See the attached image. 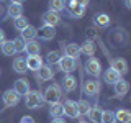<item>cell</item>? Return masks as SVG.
Instances as JSON below:
<instances>
[{
    "label": "cell",
    "instance_id": "obj_6",
    "mask_svg": "<svg viewBox=\"0 0 131 123\" xmlns=\"http://www.w3.org/2000/svg\"><path fill=\"white\" fill-rule=\"evenodd\" d=\"M110 69H113L115 72H118L120 76H125L128 72V63L123 57H115L110 61Z\"/></svg>",
    "mask_w": 131,
    "mask_h": 123
},
{
    "label": "cell",
    "instance_id": "obj_24",
    "mask_svg": "<svg viewBox=\"0 0 131 123\" xmlns=\"http://www.w3.org/2000/svg\"><path fill=\"white\" fill-rule=\"evenodd\" d=\"M0 51H2L3 56H13L15 54V48H13V41H3L0 44Z\"/></svg>",
    "mask_w": 131,
    "mask_h": 123
},
{
    "label": "cell",
    "instance_id": "obj_39",
    "mask_svg": "<svg viewBox=\"0 0 131 123\" xmlns=\"http://www.w3.org/2000/svg\"><path fill=\"white\" fill-rule=\"evenodd\" d=\"M125 7L126 8H131V0H125Z\"/></svg>",
    "mask_w": 131,
    "mask_h": 123
},
{
    "label": "cell",
    "instance_id": "obj_17",
    "mask_svg": "<svg viewBox=\"0 0 131 123\" xmlns=\"http://www.w3.org/2000/svg\"><path fill=\"white\" fill-rule=\"evenodd\" d=\"M25 61H26V67L30 69V71H38L41 66H43V61H41L39 54H36V56H28Z\"/></svg>",
    "mask_w": 131,
    "mask_h": 123
},
{
    "label": "cell",
    "instance_id": "obj_4",
    "mask_svg": "<svg viewBox=\"0 0 131 123\" xmlns=\"http://www.w3.org/2000/svg\"><path fill=\"white\" fill-rule=\"evenodd\" d=\"M100 89H102V84L98 79H89L84 82V94L89 97H93V95H98L100 94Z\"/></svg>",
    "mask_w": 131,
    "mask_h": 123
},
{
    "label": "cell",
    "instance_id": "obj_2",
    "mask_svg": "<svg viewBox=\"0 0 131 123\" xmlns=\"http://www.w3.org/2000/svg\"><path fill=\"white\" fill-rule=\"evenodd\" d=\"M43 104H44V98H43V94L39 90H30L25 95V105H26V108H39Z\"/></svg>",
    "mask_w": 131,
    "mask_h": 123
},
{
    "label": "cell",
    "instance_id": "obj_44",
    "mask_svg": "<svg viewBox=\"0 0 131 123\" xmlns=\"http://www.w3.org/2000/svg\"><path fill=\"white\" fill-rule=\"evenodd\" d=\"M0 72H2V71H0Z\"/></svg>",
    "mask_w": 131,
    "mask_h": 123
},
{
    "label": "cell",
    "instance_id": "obj_11",
    "mask_svg": "<svg viewBox=\"0 0 131 123\" xmlns=\"http://www.w3.org/2000/svg\"><path fill=\"white\" fill-rule=\"evenodd\" d=\"M66 7H67V12H69V15L74 16V18H80L82 15L85 13V7H82V5H77L74 0H69L67 3H66Z\"/></svg>",
    "mask_w": 131,
    "mask_h": 123
},
{
    "label": "cell",
    "instance_id": "obj_18",
    "mask_svg": "<svg viewBox=\"0 0 131 123\" xmlns=\"http://www.w3.org/2000/svg\"><path fill=\"white\" fill-rule=\"evenodd\" d=\"M80 54V48L79 44L75 43H69V44H64V56H69V57H79Z\"/></svg>",
    "mask_w": 131,
    "mask_h": 123
},
{
    "label": "cell",
    "instance_id": "obj_15",
    "mask_svg": "<svg viewBox=\"0 0 131 123\" xmlns=\"http://www.w3.org/2000/svg\"><path fill=\"white\" fill-rule=\"evenodd\" d=\"M20 33H21L20 38H21L23 41H26V43H28V41H31V39H35L36 36H38V30H36L33 25H28V26L25 28V30H21Z\"/></svg>",
    "mask_w": 131,
    "mask_h": 123
},
{
    "label": "cell",
    "instance_id": "obj_5",
    "mask_svg": "<svg viewBox=\"0 0 131 123\" xmlns=\"http://www.w3.org/2000/svg\"><path fill=\"white\" fill-rule=\"evenodd\" d=\"M57 66H59V69L66 74H71L74 69L77 67V59H74V57H69V56H61L59 63H57Z\"/></svg>",
    "mask_w": 131,
    "mask_h": 123
},
{
    "label": "cell",
    "instance_id": "obj_26",
    "mask_svg": "<svg viewBox=\"0 0 131 123\" xmlns=\"http://www.w3.org/2000/svg\"><path fill=\"white\" fill-rule=\"evenodd\" d=\"M95 43L93 41H90V39H87L84 44H82V48H80V53H84V54H87V56H93L95 54Z\"/></svg>",
    "mask_w": 131,
    "mask_h": 123
},
{
    "label": "cell",
    "instance_id": "obj_20",
    "mask_svg": "<svg viewBox=\"0 0 131 123\" xmlns=\"http://www.w3.org/2000/svg\"><path fill=\"white\" fill-rule=\"evenodd\" d=\"M121 79V76L118 72H115L113 69H106L105 74H103V80H105V84H110V85H113V84H116L118 80Z\"/></svg>",
    "mask_w": 131,
    "mask_h": 123
},
{
    "label": "cell",
    "instance_id": "obj_40",
    "mask_svg": "<svg viewBox=\"0 0 131 123\" xmlns=\"http://www.w3.org/2000/svg\"><path fill=\"white\" fill-rule=\"evenodd\" d=\"M12 3H20V5H21L23 0H12Z\"/></svg>",
    "mask_w": 131,
    "mask_h": 123
},
{
    "label": "cell",
    "instance_id": "obj_36",
    "mask_svg": "<svg viewBox=\"0 0 131 123\" xmlns=\"http://www.w3.org/2000/svg\"><path fill=\"white\" fill-rule=\"evenodd\" d=\"M74 2L77 3V5H82V7H87L89 5V2L90 0H74Z\"/></svg>",
    "mask_w": 131,
    "mask_h": 123
},
{
    "label": "cell",
    "instance_id": "obj_3",
    "mask_svg": "<svg viewBox=\"0 0 131 123\" xmlns=\"http://www.w3.org/2000/svg\"><path fill=\"white\" fill-rule=\"evenodd\" d=\"M85 72L90 74L93 79H97V77L102 74V64H100V61H98L97 57L90 56L89 59H87V63H85Z\"/></svg>",
    "mask_w": 131,
    "mask_h": 123
},
{
    "label": "cell",
    "instance_id": "obj_23",
    "mask_svg": "<svg viewBox=\"0 0 131 123\" xmlns=\"http://www.w3.org/2000/svg\"><path fill=\"white\" fill-rule=\"evenodd\" d=\"M26 61H25V57H16L13 61V71L18 72V74H26Z\"/></svg>",
    "mask_w": 131,
    "mask_h": 123
},
{
    "label": "cell",
    "instance_id": "obj_43",
    "mask_svg": "<svg viewBox=\"0 0 131 123\" xmlns=\"http://www.w3.org/2000/svg\"><path fill=\"white\" fill-rule=\"evenodd\" d=\"M66 2H69V0H66Z\"/></svg>",
    "mask_w": 131,
    "mask_h": 123
},
{
    "label": "cell",
    "instance_id": "obj_7",
    "mask_svg": "<svg viewBox=\"0 0 131 123\" xmlns=\"http://www.w3.org/2000/svg\"><path fill=\"white\" fill-rule=\"evenodd\" d=\"M43 23L44 26H57V25L61 23V15L57 13V12H52V10H48L46 13L43 15Z\"/></svg>",
    "mask_w": 131,
    "mask_h": 123
},
{
    "label": "cell",
    "instance_id": "obj_30",
    "mask_svg": "<svg viewBox=\"0 0 131 123\" xmlns=\"http://www.w3.org/2000/svg\"><path fill=\"white\" fill-rule=\"evenodd\" d=\"M75 107H77V113H79V115H87L89 110L92 108L87 100H79V102H75Z\"/></svg>",
    "mask_w": 131,
    "mask_h": 123
},
{
    "label": "cell",
    "instance_id": "obj_29",
    "mask_svg": "<svg viewBox=\"0 0 131 123\" xmlns=\"http://www.w3.org/2000/svg\"><path fill=\"white\" fill-rule=\"evenodd\" d=\"M66 0H49V10H52V12H57L59 13L61 10H64L66 8Z\"/></svg>",
    "mask_w": 131,
    "mask_h": 123
},
{
    "label": "cell",
    "instance_id": "obj_13",
    "mask_svg": "<svg viewBox=\"0 0 131 123\" xmlns=\"http://www.w3.org/2000/svg\"><path fill=\"white\" fill-rule=\"evenodd\" d=\"M36 72H38V74H36V77H38V80H41V82L51 80L52 77H54V71L51 69V66H44L43 64Z\"/></svg>",
    "mask_w": 131,
    "mask_h": 123
},
{
    "label": "cell",
    "instance_id": "obj_34",
    "mask_svg": "<svg viewBox=\"0 0 131 123\" xmlns=\"http://www.w3.org/2000/svg\"><path fill=\"white\" fill-rule=\"evenodd\" d=\"M13 41V48H15V53H23L25 51V46H26V41H23L21 38H15V39H12Z\"/></svg>",
    "mask_w": 131,
    "mask_h": 123
},
{
    "label": "cell",
    "instance_id": "obj_14",
    "mask_svg": "<svg viewBox=\"0 0 131 123\" xmlns=\"http://www.w3.org/2000/svg\"><path fill=\"white\" fill-rule=\"evenodd\" d=\"M115 123H131V112L126 108H120L115 112Z\"/></svg>",
    "mask_w": 131,
    "mask_h": 123
},
{
    "label": "cell",
    "instance_id": "obj_12",
    "mask_svg": "<svg viewBox=\"0 0 131 123\" xmlns=\"http://www.w3.org/2000/svg\"><path fill=\"white\" fill-rule=\"evenodd\" d=\"M62 115H66V117H69V118H77L79 117L75 102L74 100H66L62 104Z\"/></svg>",
    "mask_w": 131,
    "mask_h": 123
},
{
    "label": "cell",
    "instance_id": "obj_28",
    "mask_svg": "<svg viewBox=\"0 0 131 123\" xmlns=\"http://www.w3.org/2000/svg\"><path fill=\"white\" fill-rule=\"evenodd\" d=\"M93 22H95V25L97 26H108L110 25V22H112V20H110V16L106 15V13H98V15H95V18H93Z\"/></svg>",
    "mask_w": 131,
    "mask_h": 123
},
{
    "label": "cell",
    "instance_id": "obj_38",
    "mask_svg": "<svg viewBox=\"0 0 131 123\" xmlns=\"http://www.w3.org/2000/svg\"><path fill=\"white\" fill-rule=\"evenodd\" d=\"M51 123H66V120H62V118H52Z\"/></svg>",
    "mask_w": 131,
    "mask_h": 123
},
{
    "label": "cell",
    "instance_id": "obj_37",
    "mask_svg": "<svg viewBox=\"0 0 131 123\" xmlns=\"http://www.w3.org/2000/svg\"><path fill=\"white\" fill-rule=\"evenodd\" d=\"M5 39H7V38H5V31H3V30H0V44H2Z\"/></svg>",
    "mask_w": 131,
    "mask_h": 123
},
{
    "label": "cell",
    "instance_id": "obj_10",
    "mask_svg": "<svg viewBox=\"0 0 131 123\" xmlns=\"http://www.w3.org/2000/svg\"><path fill=\"white\" fill-rule=\"evenodd\" d=\"M13 90L18 94L20 97H25V95H26V94L31 90V89H30V82H28V79H23V77H21V79H16L15 84H13Z\"/></svg>",
    "mask_w": 131,
    "mask_h": 123
},
{
    "label": "cell",
    "instance_id": "obj_32",
    "mask_svg": "<svg viewBox=\"0 0 131 123\" xmlns=\"http://www.w3.org/2000/svg\"><path fill=\"white\" fill-rule=\"evenodd\" d=\"M59 59H61V53H59V51H49L48 56H46L48 64H52V66L59 63Z\"/></svg>",
    "mask_w": 131,
    "mask_h": 123
},
{
    "label": "cell",
    "instance_id": "obj_33",
    "mask_svg": "<svg viewBox=\"0 0 131 123\" xmlns=\"http://www.w3.org/2000/svg\"><path fill=\"white\" fill-rule=\"evenodd\" d=\"M100 123H115V112L103 110L102 112V121Z\"/></svg>",
    "mask_w": 131,
    "mask_h": 123
},
{
    "label": "cell",
    "instance_id": "obj_16",
    "mask_svg": "<svg viewBox=\"0 0 131 123\" xmlns=\"http://www.w3.org/2000/svg\"><path fill=\"white\" fill-rule=\"evenodd\" d=\"M113 87H115V94H116L118 97H123V95H126V94H128V90H129V84H128V80L120 79V80L116 82V84H113Z\"/></svg>",
    "mask_w": 131,
    "mask_h": 123
},
{
    "label": "cell",
    "instance_id": "obj_21",
    "mask_svg": "<svg viewBox=\"0 0 131 123\" xmlns=\"http://www.w3.org/2000/svg\"><path fill=\"white\" fill-rule=\"evenodd\" d=\"M7 13L10 18H18V16H23V5H20V3H10L8 5V10Z\"/></svg>",
    "mask_w": 131,
    "mask_h": 123
},
{
    "label": "cell",
    "instance_id": "obj_22",
    "mask_svg": "<svg viewBox=\"0 0 131 123\" xmlns=\"http://www.w3.org/2000/svg\"><path fill=\"white\" fill-rule=\"evenodd\" d=\"M39 36H41V39L49 41V39H52L56 36V30L52 26H43L39 30Z\"/></svg>",
    "mask_w": 131,
    "mask_h": 123
},
{
    "label": "cell",
    "instance_id": "obj_27",
    "mask_svg": "<svg viewBox=\"0 0 131 123\" xmlns=\"http://www.w3.org/2000/svg\"><path fill=\"white\" fill-rule=\"evenodd\" d=\"M49 115L52 118H61L62 117V104L56 102V104H51L49 105Z\"/></svg>",
    "mask_w": 131,
    "mask_h": 123
},
{
    "label": "cell",
    "instance_id": "obj_8",
    "mask_svg": "<svg viewBox=\"0 0 131 123\" xmlns=\"http://www.w3.org/2000/svg\"><path fill=\"white\" fill-rule=\"evenodd\" d=\"M2 100H3V105H5V107H15L20 102V95L15 92L13 89H8V90L3 92Z\"/></svg>",
    "mask_w": 131,
    "mask_h": 123
},
{
    "label": "cell",
    "instance_id": "obj_1",
    "mask_svg": "<svg viewBox=\"0 0 131 123\" xmlns=\"http://www.w3.org/2000/svg\"><path fill=\"white\" fill-rule=\"evenodd\" d=\"M61 95H62L61 85L51 84V85H48V87H46V90H44L43 98H44V102H48V104L51 105V104H56V102H59V100H61Z\"/></svg>",
    "mask_w": 131,
    "mask_h": 123
},
{
    "label": "cell",
    "instance_id": "obj_9",
    "mask_svg": "<svg viewBox=\"0 0 131 123\" xmlns=\"http://www.w3.org/2000/svg\"><path fill=\"white\" fill-rule=\"evenodd\" d=\"M61 87H62L64 92H74V90L77 89V79L72 76V74H66L62 77V80H61Z\"/></svg>",
    "mask_w": 131,
    "mask_h": 123
},
{
    "label": "cell",
    "instance_id": "obj_42",
    "mask_svg": "<svg viewBox=\"0 0 131 123\" xmlns=\"http://www.w3.org/2000/svg\"><path fill=\"white\" fill-rule=\"evenodd\" d=\"M0 13H2V5H0Z\"/></svg>",
    "mask_w": 131,
    "mask_h": 123
},
{
    "label": "cell",
    "instance_id": "obj_19",
    "mask_svg": "<svg viewBox=\"0 0 131 123\" xmlns=\"http://www.w3.org/2000/svg\"><path fill=\"white\" fill-rule=\"evenodd\" d=\"M25 51H26L28 56H36V54H39V51H41V44L36 39H31V41H28V43H26Z\"/></svg>",
    "mask_w": 131,
    "mask_h": 123
},
{
    "label": "cell",
    "instance_id": "obj_25",
    "mask_svg": "<svg viewBox=\"0 0 131 123\" xmlns=\"http://www.w3.org/2000/svg\"><path fill=\"white\" fill-rule=\"evenodd\" d=\"M102 112L103 110L100 108V107H93V108H90L89 110V118L92 120V123H100L102 121Z\"/></svg>",
    "mask_w": 131,
    "mask_h": 123
},
{
    "label": "cell",
    "instance_id": "obj_35",
    "mask_svg": "<svg viewBox=\"0 0 131 123\" xmlns=\"http://www.w3.org/2000/svg\"><path fill=\"white\" fill-rule=\"evenodd\" d=\"M20 123H35V118L30 117V115H25V117H21Z\"/></svg>",
    "mask_w": 131,
    "mask_h": 123
},
{
    "label": "cell",
    "instance_id": "obj_41",
    "mask_svg": "<svg viewBox=\"0 0 131 123\" xmlns=\"http://www.w3.org/2000/svg\"><path fill=\"white\" fill-rule=\"evenodd\" d=\"M79 123H89L87 120H79Z\"/></svg>",
    "mask_w": 131,
    "mask_h": 123
},
{
    "label": "cell",
    "instance_id": "obj_31",
    "mask_svg": "<svg viewBox=\"0 0 131 123\" xmlns=\"http://www.w3.org/2000/svg\"><path fill=\"white\" fill-rule=\"evenodd\" d=\"M28 25H30V23H28V20L25 18V16H18V18H15V22H13V26H15V30H16V31L25 30Z\"/></svg>",
    "mask_w": 131,
    "mask_h": 123
}]
</instances>
